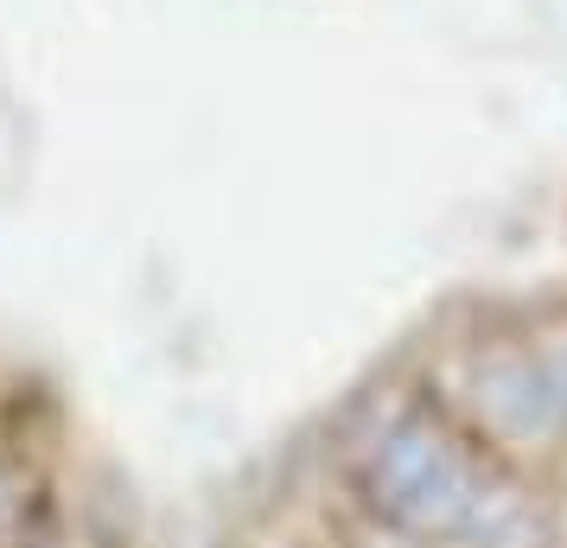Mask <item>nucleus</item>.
<instances>
[{
  "instance_id": "1",
  "label": "nucleus",
  "mask_w": 567,
  "mask_h": 548,
  "mask_svg": "<svg viewBox=\"0 0 567 548\" xmlns=\"http://www.w3.org/2000/svg\"><path fill=\"white\" fill-rule=\"evenodd\" d=\"M370 478H377V497L414 529H446L472 517V472L440 427H402L377 453Z\"/></svg>"
}]
</instances>
